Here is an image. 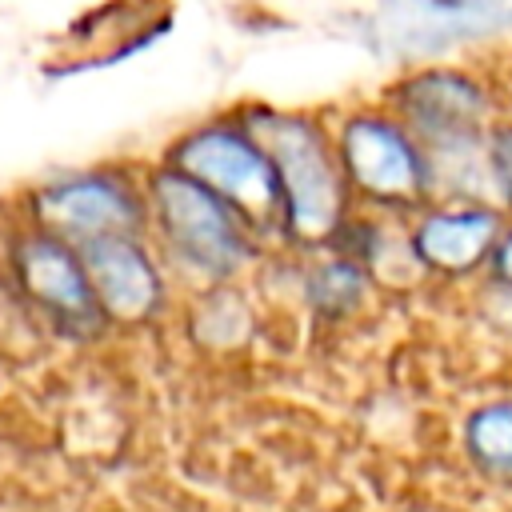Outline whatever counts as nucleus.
Instances as JSON below:
<instances>
[{"mask_svg":"<svg viewBox=\"0 0 512 512\" xmlns=\"http://www.w3.org/2000/svg\"><path fill=\"white\" fill-rule=\"evenodd\" d=\"M488 60H492V76H496L500 108H504V116H512V40L500 44L496 52H488Z\"/></svg>","mask_w":512,"mask_h":512,"instance_id":"nucleus-16","label":"nucleus"},{"mask_svg":"<svg viewBox=\"0 0 512 512\" xmlns=\"http://www.w3.org/2000/svg\"><path fill=\"white\" fill-rule=\"evenodd\" d=\"M484 152H488V172L496 188V204L512 220V116H496L484 132Z\"/></svg>","mask_w":512,"mask_h":512,"instance_id":"nucleus-13","label":"nucleus"},{"mask_svg":"<svg viewBox=\"0 0 512 512\" xmlns=\"http://www.w3.org/2000/svg\"><path fill=\"white\" fill-rule=\"evenodd\" d=\"M376 96L424 148L484 136L488 124L504 112L488 52L400 64Z\"/></svg>","mask_w":512,"mask_h":512,"instance_id":"nucleus-5","label":"nucleus"},{"mask_svg":"<svg viewBox=\"0 0 512 512\" xmlns=\"http://www.w3.org/2000/svg\"><path fill=\"white\" fill-rule=\"evenodd\" d=\"M328 128L356 208L408 220L432 200L428 152L404 120L380 104V96L328 108Z\"/></svg>","mask_w":512,"mask_h":512,"instance_id":"nucleus-3","label":"nucleus"},{"mask_svg":"<svg viewBox=\"0 0 512 512\" xmlns=\"http://www.w3.org/2000/svg\"><path fill=\"white\" fill-rule=\"evenodd\" d=\"M240 112L264 140L280 184V236L304 248H328L348 220L352 192L344 184L324 108H284L240 100Z\"/></svg>","mask_w":512,"mask_h":512,"instance_id":"nucleus-2","label":"nucleus"},{"mask_svg":"<svg viewBox=\"0 0 512 512\" xmlns=\"http://www.w3.org/2000/svg\"><path fill=\"white\" fill-rule=\"evenodd\" d=\"M460 452L480 480L512 488V396H492L464 412Z\"/></svg>","mask_w":512,"mask_h":512,"instance_id":"nucleus-10","label":"nucleus"},{"mask_svg":"<svg viewBox=\"0 0 512 512\" xmlns=\"http://www.w3.org/2000/svg\"><path fill=\"white\" fill-rule=\"evenodd\" d=\"M160 160L176 164L180 172L196 176L204 188H212L220 200H228L256 236L280 232V184L272 156L240 104L208 112L180 128L164 148Z\"/></svg>","mask_w":512,"mask_h":512,"instance_id":"nucleus-4","label":"nucleus"},{"mask_svg":"<svg viewBox=\"0 0 512 512\" xmlns=\"http://www.w3.org/2000/svg\"><path fill=\"white\" fill-rule=\"evenodd\" d=\"M8 272L16 292L32 312L60 324L72 336H92L104 328V312L92 296V280L84 268V256L72 240L20 220L8 236Z\"/></svg>","mask_w":512,"mask_h":512,"instance_id":"nucleus-7","label":"nucleus"},{"mask_svg":"<svg viewBox=\"0 0 512 512\" xmlns=\"http://www.w3.org/2000/svg\"><path fill=\"white\" fill-rule=\"evenodd\" d=\"M24 220L72 240L76 248L100 236H148L140 164L100 160L52 172L24 192Z\"/></svg>","mask_w":512,"mask_h":512,"instance_id":"nucleus-6","label":"nucleus"},{"mask_svg":"<svg viewBox=\"0 0 512 512\" xmlns=\"http://www.w3.org/2000/svg\"><path fill=\"white\" fill-rule=\"evenodd\" d=\"M372 284H376V280H372L356 260H348V256L336 252V248H328L324 256H316V260L304 268V280H300L308 308H312L316 316H324V320H348V316H356V312L364 308Z\"/></svg>","mask_w":512,"mask_h":512,"instance_id":"nucleus-11","label":"nucleus"},{"mask_svg":"<svg viewBox=\"0 0 512 512\" xmlns=\"http://www.w3.org/2000/svg\"><path fill=\"white\" fill-rule=\"evenodd\" d=\"M480 312L484 320H492L500 332L512 336V288H496V284H480Z\"/></svg>","mask_w":512,"mask_h":512,"instance_id":"nucleus-15","label":"nucleus"},{"mask_svg":"<svg viewBox=\"0 0 512 512\" xmlns=\"http://www.w3.org/2000/svg\"><path fill=\"white\" fill-rule=\"evenodd\" d=\"M148 240L164 268H172L188 288L232 284L260 252L256 228L196 176L168 160L140 164Z\"/></svg>","mask_w":512,"mask_h":512,"instance_id":"nucleus-1","label":"nucleus"},{"mask_svg":"<svg viewBox=\"0 0 512 512\" xmlns=\"http://www.w3.org/2000/svg\"><path fill=\"white\" fill-rule=\"evenodd\" d=\"M468 36L472 52H496L512 40V0H428Z\"/></svg>","mask_w":512,"mask_h":512,"instance_id":"nucleus-12","label":"nucleus"},{"mask_svg":"<svg viewBox=\"0 0 512 512\" xmlns=\"http://www.w3.org/2000/svg\"><path fill=\"white\" fill-rule=\"evenodd\" d=\"M92 296L112 324H148L164 312L168 276L148 236H100L80 244Z\"/></svg>","mask_w":512,"mask_h":512,"instance_id":"nucleus-9","label":"nucleus"},{"mask_svg":"<svg viewBox=\"0 0 512 512\" xmlns=\"http://www.w3.org/2000/svg\"><path fill=\"white\" fill-rule=\"evenodd\" d=\"M480 280H488V284H496V288H512V220L504 224V232L496 236V244H492V252H488V264H484V276Z\"/></svg>","mask_w":512,"mask_h":512,"instance_id":"nucleus-14","label":"nucleus"},{"mask_svg":"<svg viewBox=\"0 0 512 512\" xmlns=\"http://www.w3.org/2000/svg\"><path fill=\"white\" fill-rule=\"evenodd\" d=\"M508 216L496 204L472 200H428L404 220L412 260L424 276L440 280H476L484 276L488 252L504 232Z\"/></svg>","mask_w":512,"mask_h":512,"instance_id":"nucleus-8","label":"nucleus"}]
</instances>
